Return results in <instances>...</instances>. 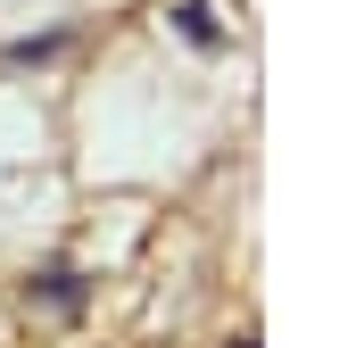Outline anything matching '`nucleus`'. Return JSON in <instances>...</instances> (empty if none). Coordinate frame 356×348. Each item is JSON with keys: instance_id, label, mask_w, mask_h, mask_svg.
Masks as SVG:
<instances>
[{"instance_id": "nucleus-2", "label": "nucleus", "mask_w": 356, "mask_h": 348, "mask_svg": "<svg viewBox=\"0 0 356 348\" xmlns=\"http://www.w3.org/2000/svg\"><path fill=\"white\" fill-rule=\"evenodd\" d=\"M42 299H50L58 315H75V307H83V282H75L67 265H50V274H42Z\"/></svg>"}, {"instance_id": "nucleus-1", "label": "nucleus", "mask_w": 356, "mask_h": 348, "mask_svg": "<svg viewBox=\"0 0 356 348\" xmlns=\"http://www.w3.org/2000/svg\"><path fill=\"white\" fill-rule=\"evenodd\" d=\"M175 33L191 42V50H224V25H216L207 0H182V8H175Z\"/></svg>"}]
</instances>
